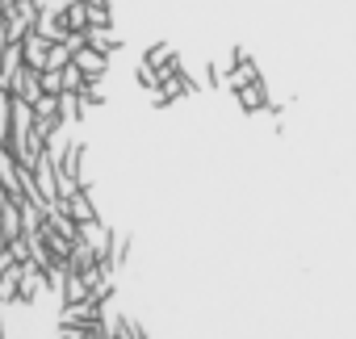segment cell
I'll return each mask as SVG.
<instances>
[{"mask_svg": "<svg viewBox=\"0 0 356 339\" xmlns=\"http://www.w3.org/2000/svg\"><path fill=\"white\" fill-rule=\"evenodd\" d=\"M252 80H264V76H260V67L252 63V55H248L243 47H235V51H231V63H227V88L239 92V88L252 84Z\"/></svg>", "mask_w": 356, "mask_h": 339, "instance_id": "cell-1", "label": "cell"}, {"mask_svg": "<svg viewBox=\"0 0 356 339\" xmlns=\"http://www.w3.org/2000/svg\"><path fill=\"white\" fill-rule=\"evenodd\" d=\"M235 101H239L243 113H268V109H273V97H268V84H264V80L243 84V88L235 92Z\"/></svg>", "mask_w": 356, "mask_h": 339, "instance_id": "cell-2", "label": "cell"}, {"mask_svg": "<svg viewBox=\"0 0 356 339\" xmlns=\"http://www.w3.org/2000/svg\"><path fill=\"white\" fill-rule=\"evenodd\" d=\"M76 63H80V72H84L88 80H105V72H109V51L80 47V51H76Z\"/></svg>", "mask_w": 356, "mask_h": 339, "instance_id": "cell-3", "label": "cell"}, {"mask_svg": "<svg viewBox=\"0 0 356 339\" xmlns=\"http://www.w3.org/2000/svg\"><path fill=\"white\" fill-rule=\"evenodd\" d=\"M9 92H13V97H22V101H30V105H34V101H42V97H47V92H42V72H38V67H22V76L13 80V88H9Z\"/></svg>", "mask_w": 356, "mask_h": 339, "instance_id": "cell-4", "label": "cell"}, {"mask_svg": "<svg viewBox=\"0 0 356 339\" xmlns=\"http://www.w3.org/2000/svg\"><path fill=\"white\" fill-rule=\"evenodd\" d=\"M22 67H26V51H22V42H9L5 59H0V88H13V80L22 76Z\"/></svg>", "mask_w": 356, "mask_h": 339, "instance_id": "cell-5", "label": "cell"}, {"mask_svg": "<svg viewBox=\"0 0 356 339\" xmlns=\"http://www.w3.org/2000/svg\"><path fill=\"white\" fill-rule=\"evenodd\" d=\"M22 51H26V67H47V59H51V42L34 30V34H26V42H22Z\"/></svg>", "mask_w": 356, "mask_h": 339, "instance_id": "cell-6", "label": "cell"}, {"mask_svg": "<svg viewBox=\"0 0 356 339\" xmlns=\"http://www.w3.org/2000/svg\"><path fill=\"white\" fill-rule=\"evenodd\" d=\"M84 109H88V105H84L80 92H59V122H63V130L76 126V122L84 117Z\"/></svg>", "mask_w": 356, "mask_h": 339, "instance_id": "cell-7", "label": "cell"}, {"mask_svg": "<svg viewBox=\"0 0 356 339\" xmlns=\"http://www.w3.org/2000/svg\"><path fill=\"white\" fill-rule=\"evenodd\" d=\"M67 214H72L76 222H92V218H101V214H97V201H92L88 189H80V193L67 197Z\"/></svg>", "mask_w": 356, "mask_h": 339, "instance_id": "cell-8", "label": "cell"}, {"mask_svg": "<svg viewBox=\"0 0 356 339\" xmlns=\"http://www.w3.org/2000/svg\"><path fill=\"white\" fill-rule=\"evenodd\" d=\"M88 47H97V51H122V34L113 30V26H88Z\"/></svg>", "mask_w": 356, "mask_h": 339, "instance_id": "cell-9", "label": "cell"}, {"mask_svg": "<svg viewBox=\"0 0 356 339\" xmlns=\"http://www.w3.org/2000/svg\"><path fill=\"white\" fill-rule=\"evenodd\" d=\"M63 22L72 30H88V0H72V5L63 9Z\"/></svg>", "mask_w": 356, "mask_h": 339, "instance_id": "cell-10", "label": "cell"}, {"mask_svg": "<svg viewBox=\"0 0 356 339\" xmlns=\"http://www.w3.org/2000/svg\"><path fill=\"white\" fill-rule=\"evenodd\" d=\"M97 322H59L55 326V339H88Z\"/></svg>", "mask_w": 356, "mask_h": 339, "instance_id": "cell-11", "label": "cell"}, {"mask_svg": "<svg viewBox=\"0 0 356 339\" xmlns=\"http://www.w3.org/2000/svg\"><path fill=\"white\" fill-rule=\"evenodd\" d=\"M84 84H88V76H84V72H80V63L72 59V63L63 67V92H80Z\"/></svg>", "mask_w": 356, "mask_h": 339, "instance_id": "cell-12", "label": "cell"}, {"mask_svg": "<svg viewBox=\"0 0 356 339\" xmlns=\"http://www.w3.org/2000/svg\"><path fill=\"white\" fill-rule=\"evenodd\" d=\"M42 92L47 97H59L63 92V72L59 67H42Z\"/></svg>", "mask_w": 356, "mask_h": 339, "instance_id": "cell-13", "label": "cell"}, {"mask_svg": "<svg viewBox=\"0 0 356 339\" xmlns=\"http://www.w3.org/2000/svg\"><path fill=\"white\" fill-rule=\"evenodd\" d=\"M126 251H130V235H118V231H113V247H109V264H113V268H122V264H126Z\"/></svg>", "mask_w": 356, "mask_h": 339, "instance_id": "cell-14", "label": "cell"}, {"mask_svg": "<svg viewBox=\"0 0 356 339\" xmlns=\"http://www.w3.org/2000/svg\"><path fill=\"white\" fill-rule=\"evenodd\" d=\"M176 51L168 47V42H155V47H147V55H143V63H151V67H159V63H168Z\"/></svg>", "mask_w": 356, "mask_h": 339, "instance_id": "cell-15", "label": "cell"}, {"mask_svg": "<svg viewBox=\"0 0 356 339\" xmlns=\"http://www.w3.org/2000/svg\"><path fill=\"white\" fill-rule=\"evenodd\" d=\"M134 80H138L147 92H151V88H159V72H155L151 63H138V67H134Z\"/></svg>", "mask_w": 356, "mask_h": 339, "instance_id": "cell-16", "label": "cell"}, {"mask_svg": "<svg viewBox=\"0 0 356 339\" xmlns=\"http://www.w3.org/2000/svg\"><path fill=\"white\" fill-rule=\"evenodd\" d=\"M88 26H113L109 5H88Z\"/></svg>", "mask_w": 356, "mask_h": 339, "instance_id": "cell-17", "label": "cell"}, {"mask_svg": "<svg viewBox=\"0 0 356 339\" xmlns=\"http://www.w3.org/2000/svg\"><path fill=\"white\" fill-rule=\"evenodd\" d=\"M80 97H84V105H105V92H101V80H88V84L80 88Z\"/></svg>", "mask_w": 356, "mask_h": 339, "instance_id": "cell-18", "label": "cell"}, {"mask_svg": "<svg viewBox=\"0 0 356 339\" xmlns=\"http://www.w3.org/2000/svg\"><path fill=\"white\" fill-rule=\"evenodd\" d=\"M34 113H38V117H59V97H42V101H34Z\"/></svg>", "mask_w": 356, "mask_h": 339, "instance_id": "cell-19", "label": "cell"}, {"mask_svg": "<svg viewBox=\"0 0 356 339\" xmlns=\"http://www.w3.org/2000/svg\"><path fill=\"white\" fill-rule=\"evenodd\" d=\"M172 101H176V97H172V92H168L163 84H159V88H151V105H155V109H168Z\"/></svg>", "mask_w": 356, "mask_h": 339, "instance_id": "cell-20", "label": "cell"}, {"mask_svg": "<svg viewBox=\"0 0 356 339\" xmlns=\"http://www.w3.org/2000/svg\"><path fill=\"white\" fill-rule=\"evenodd\" d=\"M88 5H109V0H88Z\"/></svg>", "mask_w": 356, "mask_h": 339, "instance_id": "cell-21", "label": "cell"}]
</instances>
